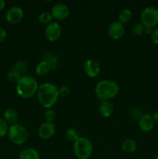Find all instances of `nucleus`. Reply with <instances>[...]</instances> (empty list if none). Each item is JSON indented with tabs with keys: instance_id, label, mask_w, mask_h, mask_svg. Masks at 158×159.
Listing matches in <instances>:
<instances>
[{
	"instance_id": "obj_1",
	"label": "nucleus",
	"mask_w": 158,
	"mask_h": 159,
	"mask_svg": "<svg viewBox=\"0 0 158 159\" xmlns=\"http://www.w3.org/2000/svg\"><path fill=\"white\" fill-rule=\"evenodd\" d=\"M37 96L39 103L43 108L48 110L55 105L60 96L57 85L50 82H46L39 85Z\"/></svg>"
},
{
	"instance_id": "obj_2",
	"label": "nucleus",
	"mask_w": 158,
	"mask_h": 159,
	"mask_svg": "<svg viewBox=\"0 0 158 159\" xmlns=\"http://www.w3.org/2000/svg\"><path fill=\"white\" fill-rule=\"evenodd\" d=\"M39 85L37 79L32 75L23 76L16 84V93L22 99H28L37 95Z\"/></svg>"
},
{
	"instance_id": "obj_3",
	"label": "nucleus",
	"mask_w": 158,
	"mask_h": 159,
	"mask_svg": "<svg viewBox=\"0 0 158 159\" xmlns=\"http://www.w3.org/2000/svg\"><path fill=\"white\" fill-rule=\"evenodd\" d=\"M119 92V86L116 82L109 79H104L99 82L94 89L98 99L101 101L109 100L116 97Z\"/></svg>"
},
{
	"instance_id": "obj_4",
	"label": "nucleus",
	"mask_w": 158,
	"mask_h": 159,
	"mask_svg": "<svg viewBox=\"0 0 158 159\" xmlns=\"http://www.w3.org/2000/svg\"><path fill=\"white\" fill-rule=\"evenodd\" d=\"M94 150L92 142L88 138L80 137L78 140L74 143L73 152L77 159H88L91 156Z\"/></svg>"
},
{
	"instance_id": "obj_5",
	"label": "nucleus",
	"mask_w": 158,
	"mask_h": 159,
	"mask_svg": "<svg viewBox=\"0 0 158 159\" xmlns=\"http://www.w3.org/2000/svg\"><path fill=\"white\" fill-rule=\"evenodd\" d=\"M8 138L12 144L15 145H23L29 139V132L27 129L20 124L11 125L8 130Z\"/></svg>"
},
{
	"instance_id": "obj_6",
	"label": "nucleus",
	"mask_w": 158,
	"mask_h": 159,
	"mask_svg": "<svg viewBox=\"0 0 158 159\" xmlns=\"http://www.w3.org/2000/svg\"><path fill=\"white\" fill-rule=\"evenodd\" d=\"M140 23L145 27L155 28L158 26V9L155 6L146 7L140 14Z\"/></svg>"
},
{
	"instance_id": "obj_7",
	"label": "nucleus",
	"mask_w": 158,
	"mask_h": 159,
	"mask_svg": "<svg viewBox=\"0 0 158 159\" xmlns=\"http://www.w3.org/2000/svg\"><path fill=\"white\" fill-rule=\"evenodd\" d=\"M62 34V28L57 22H51L46 25L44 30L45 37L50 42L57 41L60 38Z\"/></svg>"
},
{
	"instance_id": "obj_8",
	"label": "nucleus",
	"mask_w": 158,
	"mask_h": 159,
	"mask_svg": "<svg viewBox=\"0 0 158 159\" xmlns=\"http://www.w3.org/2000/svg\"><path fill=\"white\" fill-rule=\"evenodd\" d=\"M50 13L53 18L58 21L60 20L61 21L68 18L70 14V9L64 3L58 2L53 6V7L51 8Z\"/></svg>"
},
{
	"instance_id": "obj_9",
	"label": "nucleus",
	"mask_w": 158,
	"mask_h": 159,
	"mask_svg": "<svg viewBox=\"0 0 158 159\" xmlns=\"http://www.w3.org/2000/svg\"><path fill=\"white\" fill-rule=\"evenodd\" d=\"M125 26L119 21H114L110 23L108 28V34L112 40H118L122 38L125 34Z\"/></svg>"
},
{
	"instance_id": "obj_10",
	"label": "nucleus",
	"mask_w": 158,
	"mask_h": 159,
	"mask_svg": "<svg viewBox=\"0 0 158 159\" xmlns=\"http://www.w3.org/2000/svg\"><path fill=\"white\" fill-rule=\"evenodd\" d=\"M83 69L85 75L89 78H95L101 71L100 65L94 59H88L83 65Z\"/></svg>"
},
{
	"instance_id": "obj_11",
	"label": "nucleus",
	"mask_w": 158,
	"mask_h": 159,
	"mask_svg": "<svg viewBox=\"0 0 158 159\" xmlns=\"http://www.w3.org/2000/svg\"><path fill=\"white\" fill-rule=\"evenodd\" d=\"M24 12L22 8L19 6H12L9 8L6 14V19L9 23L16 24L23 19Z\"/></svg>"
},
{
	"instance_id": "obj_12",
	"label": "nucleus",
	"mask_w": 158,
	"mask_h": 159,
	"mask_svg": "<svg viewBox=\"0 0 158 159\" xmlns=\"http://www.w3.org/2000/svg\"><path fill=\"white\" fill-rule=\"evenodd\" d=\"M56 131L54 123L46 122L41 124L38 129V136L43 140H48L53 138Z\"/></svg>"
},
{
	"instance_id": "obj_13",
	"label": "nucleus",
	"mask_w": 158,
	"mask_h": 159,
	"mask_svg": "<svg viewBox=\"0 0 158 159\" xmlns=\"http://www.w3.org/2000/svg\"><path fill=\"white\" fill-rule=\"evenodd\" d=\"M139 127L143 132H149L153 130L156 122L150 114H143L138 120Z\"/></svg>"
},
{
	"instance_id": "obj_14",
	"label": "nucleus",
	"mask_w": 158,
	"mask_h": 159,
	"mask_svg": "<svg viewBox=\"0 0 158 159\" xmlns=\"http://www.w3.org/2000/svg\"><path fill=\"white\" fill-rule=\"evenodd\" d=\"M99 112L104 117H109L114 112V107L109 100L101 101L99 104Z\"/></svg>"
},
{
	"instance_id": "obj_15",
	"label": "nucleus",
	"mask_w": 158,
	"mask_h": 159,
	"mask_svg": "<svg viewBox=\"0 0 158 159\" xmlns=\"http://www.w3.org/2000/svg\"><path fill=\"white\" fill-rule=\"evenodd\" d=\"M52 69V66L49 62L45 60H42L36 66L35 71L38 75L44 76L47 75Z\"/></svg>"
},
{
	"instance_id": "obj_16",
	"label": "nucleus",
	"mask_w": 158,
	"mask_h": 159,
	"mask_svg": "<svg viewBox=\"0 0 158 159\" xmlns=\"http://www.w3.org/2000/svg\"><path fill=\"white\" fill-rule=\"evenodd\" d=\"M19 159H40V155L37 149L28 148L20 152Z\"/></svg>"
},
{
	"instance_id": "obj_17",
	"label": "nucleus",
	"mask_w": 158,
	"mask_h": 159,
	"mask_svg": "<svg viewBox=\"0 0 158 159\" xmlns=\"http://www.w3.org/2000/svg\"><path fill=\"white\" fill-rule=\"evenodd\" d=\"M121 148L125 153H133L137 149V143L133 139H125L122 141Z\"/></svg>"
},
{
	"instance_id": "obj_18",
	"label": "nucleus",
	"mask_w": 158,
	"mask_h": 159,
	"mask_svg": "<svg viewBox=\"0 0 158 159\" xmlns=\"http://www.w3.org/2000/svg\"><path fill=\"white\" fill-rule=\"evenodd\" d=\"M19 119V114L17 111L14 109H8L4 113V120L8 124H17Z\"/></svg>"
},
{
	"instance_id": "obj_19",
	"label": "nucleus",
	"mask_w": 158,
	"mask_h": 159,
	"mask_svg": "<svg viewBox=\"0 0 158 159\" xmlns=\"http://www.w3.org/2000/svg\"><path fill=\"white\" fill-rule=\"evenodd\" d=\"M132 16H133V13L130 9H123L119 12V15H118V21L124 25L131 20Z\"/></svg>"
},
{
	"instance_id": "obj_20",
	"label": "nucleus",
	"mask_w": 158,
	"mask_h": 159,
	"mask_svg": "<svg viewBox=\"0 0 158 159\" xmlns=\"http://www.w3.org/2000/svg\"><path fill=\"white\" fill-rule=\"evenodd\" d=\"M12 70L17 71V72H18L21 76L26 75V73H27V70H28L27 64H26V62L25 61H23V60L18 61L15 62V65H13V68H12Z\"/></svg>"
},
{
	"instance_id": "obj_21",
	"label": "nucleus",
	"mask_w": 158,
	"mask_h": 159,
	"mask_svg": "<svg viewBox=\"0 0 158 159\" xmlns=\"http://www.w3.org/2000/svg\"><path fill=\"white\" fill-rule=\"evenodd\" d=\"M67 139L72 143H75L80 138V134L75 128H68L65 133Z\"/></svg>"
},
{
	"instance_id": "obj_22",
	"label": "nucleus",
	"mask_w": 158,
	"mask_h": 159,
	"mask_svg": "<svg viewBox=\"0 0 158 159\" xmlns=\"http://www.w3.org/2000/svg\"><path fill=\"white\" fill-rule=\"evenodd\" d=\"M43 60L49 62L50 64L52 66L53 69H56L57 68V65H58V57L54 54V53L48 52L43 55Z\"/></svg>"
},
{
	"instance_id": "obj_23",
	"label": "nucleus",
	"mask_w": 158,
	"mask_h": 159,
	"mask_svg": "<svg viewBox=\"0 0 158 159\" xmlns=\"http://www.w3.org/2000/svg\"><path fill=\"white\" fill-rule=\"evenodd\" d=\"M52 15L49 12H43L40 14L38 17V20L40 23L43 25H48L52 21Z\"/></svg>"
},
{
	"instance_id": "obj_24",
	"label": "nucleus",
	"mask_w": 158,
	"mask_h": 159,
	"mask_svg": "<svg viewBox=\"0 0 158 159\" xmlns=\"http://www.w3.org/2000/svg\"><path fill=\"white\" fill-rule=\"evenodd\" d=\"M22 77H23V76L20 75L17 71H14V70H11V71H9L7 74L8 80L10 82H12V83L17 84Z\"/></svg>"
},
{
	"instance_id": "obj_25",
	"label": "nucleus",
	"mask_w": 158,
	"mask_h": 159,
	"mask_svg": "<svg viewBox=\"0 0 158 159\" xmlns=\"http://www.w3.org/2000/svg\"><path fill=\"white\" fill-rule=\"evenodd\" d=\"M144 29L145 26L142 24L141 23H137L134 24L132 27V31L133 34L136 36H140L143 34H144Z\"/></svg>"
},
{
	"instance_id": "obj_26",
	"label": "nucleus",
	"mask_w": 158,
	"mask_h": 159,
	"mask_svg": "<svg viewBox=\"0 0 158 159\" xmlns=\"http://www.w3.org/2000/svg\"><path fill=\"white\" fill-rule=\"evenodd\" d=\"M9 127L8 123L4 119L0 118V138H3L7 134Z\"/></svg>"
},
{
	"instance_id": "obj_27",
	"label": "nucleus",
	"mask_w": 158,
	"mask_h": 159,
	"mask_svg": "<svg viewBox=\"0 0 158 159\" xmlns=\"http://www.w3.org/2000/svg\"><path fill=\"white\" fill-rule=\"evenodd\" d=\"M44 119L46 122L53 123L56 119V113L54 110L48 109L44 113Z\"/></svg>"
},
{
	"instance_id": "obj_28",
	"label": "nucleus",
	"mask_w": 158,
	"mask_h": 159,
	"mask_svg": "<svg viewBox=\"0 0 158 159\" xmlns=\"http://www.w3.org/2000/svg\"><path fill=\"white\" fill-rule=\"evenodd\" d=\"M130 115H131V117L133 118V120H139V118H140L141 116L143 115V110H141L140 108H138V107H136V108L133 109V110L131 111Z\"/></svg>"
},
{
	"instance_id": "obj_29",
	"label": "nucleus",
	"mask_w": 158,
	"mask_h": 159,
	"mask_svg": "<svg viewBox=\"0 0 158 159\" xmlns=\"http://www.w3.org/2000/svg\"><path fill=\"white\" fill-rule=\"evenodd\" d=\"M58 92L59 96H62V97H67V96H69L71 91H70L69 87L66 86V85H63L60 89H58Z\"/></svg>"
},
{
	"instance_id": "obj_30",
	"label": "nucleus",
	"mask_w": 158,
	"mask_h": 159,
	"mask_svg": "<svg viewBox=\"0 0 158 159\" xmlns=\"http://www.w3.org/2000/svg\"><path fill=\"white\" fill-rule=\"evenodd\" d=\"M151 39L154 44L158 45V26L153 29V33L151 34Z\"/></svg>"
},
{
	"instance_id": "obj_31",
	"label": "nucleus",
	"mask_w": 158,
	"mask_h": 159,
	"mask_svg": "<svg viewBox=\"0 0 158 159\" xmlns=\"http://www.w3.org/2000/svg\"><path fill=\"white\" fill-rule=\"evenodd\" d=\"M6 36H7V33L6 30L2 27H0V43L6 39Z\"/></svg>"
},
{
	"instance_id": "obj_32",
	"label": "nucleus",
	"mask_w": 158,
	"mask_h": 159,
	"mask_svg": "<svg viewBox=\"0 0 158 159\" xmlns=\"http://www.w3.org/2000/svg\"><path fill=\"white\" fill-rule=\"evenodd\" d=\"M153 28H150V27H145L144 29V34H147V35H151L152 33H153Z\"/></svg>"
},
{
	"instance_id": "obj_33",
	"label": "nucleus",
	"mask_w": 158,
	"mask_h": 159,
	"mask_svg": "<svg viewBox=\"0 0 158 159\" xmlns=\"http://www.w3.org/2000/svg\"><path fill=\"white\" fill-rule=\"evenodd\" d=\"M152 116H153V119H154L155 122L158 123V110H156V111H155L154 113H153V115H152Z\"/></svg>"
},
{
	"instance_id": "obj_34",
	"label": "nucleus",
	"mask_w": 158,
	"mask_h": 159,
	"mask_svg": "<svg viewBox=\"0 0 158 159\" xmlns=\"http://www.w3.org/2000/svg\"><path fill=\"white\" fill-rule=\"evenodd\" d=\"M6 6V2L4 0H0V11L2 10Z\"/></svg>"
},
{
	"instance_id": "obj_35",
	"label": "nucleus",
	"mask_w": 158,
	"mask_h": 159,
	"mask_svg": "<svg viewBox=\"0 0 158 159\" xmlns=\"http://www.w3.org/2000/svg\"><path fill=\"white\" fill-rule=\"evenodd\" d=\"M153 159H158V154H157V155H155V156L153 157Z\"/></svg>"
}]
</instances>
